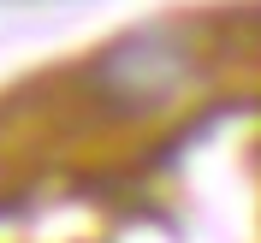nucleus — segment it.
Listing matches in <instances>:
<instances>
[{
	"instance_id": "obj_1",
	"label": "nucleus",
	"mask_w": 261,
	"mask_h": 243,
	"mask_svg": "<svg viewBox=\"0 0 261 243\" xmlns=\"http://www.w3.org/2000/svg\"><path fill=\"white\" fill-rule=\"evenodd\" d=\"M190 77V42L178 30H143V36H125L119 48H107L89 71L95 95L107 107H161V101L178 95V83Z\"/></svg>"
}]
</instances>
